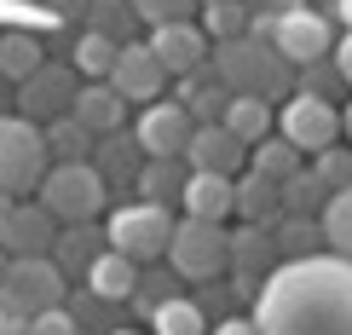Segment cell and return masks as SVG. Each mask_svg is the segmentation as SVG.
Masks as SVG:
<instances>
[{
  "label": "cell",
  "mask_w": 352,
  "mask_h": 335,
  "mask_svg": "<svg viewBox=\"0 0 352 335\" xmlns=\"http://www.w3.org/2000/svg\"><path fill=\"white\" fill-rule=\"evenodd\" d=\"M151 329H156V335H208V318H202V307H197V301L168 295L162 307L151 312Z\"/></svg>",
  "instance_id": "obj_29"
},
{
  "label": "cell",
  "mask_w": 352,
  "mask_h": 335,
  "mask_svg": "<svg viewBox=\"0 0 352 335\" xmlns=\"http://www.w3.org/2000/svg\"><path fill=\"white\" fill-rule=\"evenodd\" d=\"M214 335H260V324H248V318H219Z\"/></svg>",
  "instance_id": "obj_39"
},
{
  "label": "cell",
  "mask_w": 352,
  "mask_h": 335,
  "mask_svg": "<svg viewBox=\"0 0 352 335\" xmlns=\"http://www.w3.org/2000/svg\"><path fill=\"white\" fill-rule=\"evenodd\" d=\"M47 64V47H41V35H0V81H23L29 69Z\"/></svg>",
  "instance_id": "obj_27"
},
{
  "label": "cell",
  "mask_w": 352,
  "mask_h": 335,
  "mask_svg": "<svg viewBox=\"0 0 352 335\" xmlns=\"http://www.w3.org/2000/svg\"><path fill=\"white\" fill-rule=\"evenodd\" d=\"M29 335H81V324H76L69 307H47V312L29 318Z\"/></svg>",
  "instance_id": "obj_36"
},
{
  "label": "cell",
  "mask_w": 352,
  "mask_h": 335,
  "mask_svg": "<svg viewBox=\"0 0 352 335\" xmlns=\"http://www.w3.org/2000/svg\"><path fill=\"white\" fill-rule=\"evenodd\" d=\"M104 81L127 98V105H151V98H162L168 69H162V58L144 47V41H122V47H116V64H110V76H104Z\"/></svg>",
  "instance_id": "obj_9"
},
{
  "label": "cell",
  "mask_w": 352,
  "mask_h": 335,
  "mask_svg": "<svg viewBox=\"0 0 352 335\" xmlns=\"http://www.w3.org/2000/svg\"><path fill=\"white\" fill-rule=\"evenodd\" d=\"M81 335H87V329H81Z\"/></svg>",
  "instance_id": "obj_48"
},
{
  "label": "cell",
  "mask_w": 352,
  "mask_h": 335,
  "mask_svg": "<svg viewBox=\"0 0 352 335\" xmlns=\"http://www.w3.org/2000/svg\"><path fill=\"white\" fill-rule=\"evenodd\" d=\"M52 237H58V220L41 202H12V214L0 220V249L6 255H47L52 249Z\"/></svg>",
  "instance_id": "obj_15"
},
{
  "label": "cell",
  "mask_w": 352,
  "mask_h": 335,
  "mask_svg": "<svg viewBox=\"0 0 352 335\" xmlns=\"http://www.w3.org/2000/svg\"><path fill=\"white\" fill-rule=\"evenodd\" d=\"M329 52H335V58H329V64H335V76L352 87V29H346V41H341V47H329Z\"/></svg>",
  "instance_id": "obj_37"
},
{
  "label": "cell",
  "mask_w": 352,
  "mask_h": 335,
  "mask_svg": "<svg viewBox=\"0 0 352 335\" xmlns=\"http://www.w3.org/2000/svg\"><path fill=\"white\" fill-rule=\"evenodd\" d=\"M341 127H346V139H352V105H346V122H341Z\"/></svg>",
  "instance_id": "obj_44"
},
{
  "label": "cell",
  "mask_w": 352,
  "mask_h": 335,
  "mask_svg": "<svg viewBox=\"0 0 352 335\" xmlns=\"http://www.w3.org/2000/svg\"><path fill=\"white\" fill-rule=\"evenodd\" d=\"M272 255H277L272 226H243L237 237H231V266H226V272H237V289H243V295H254V283H266Z\"/></svg>",
  "instance_id": "obj_17"
},
{
  "label": "cell",
  "mask_w": 352,
  "mask_h": 335,
  "mask_svg": "<svg viewBox=\"0 0 352 335\" xmlns=\"http://www.w3.org/2000/svg\"><path fill=\"white\" fill-rule=\"evenodd\" d=\"M41 139H47V156L52 162H87L93 156V133L76 122V116H52V122H41Z\"/></svg>",
  "instance_id": "obj_24"
},
{
  "label": "cell",
  "mask_w": 352,
  "mask_h": 335,
  "mask_svg": "<svg viewBox=\"0 0 352 335\" xmlns=\"http://www.w3.org/2000/svg\"><path fill=\"white\" fill-rule=\"evenodd\" d=\"M64 289L69 278L58 272L52 255H6V272H0V307L6 312L35 318L47 307H64Z\"/></svg>",
  "instance_id": "obj_4"
},
{
  "label": "cell",
  "mask_w": 352,
  "mask_h": 335,
  "mask_svg": "<svg viewBox=\"0 0 352 335\" xmlns=\"http://www.w3.org/2000/svg\"><path fill=\"white\" fill-rule=\"evenodd\" d=\"M243 156H248V144L231 133L226 122H197L190 139H185V168H208V173H231V180H237Z\"/></svg>",
  "instance_id": "obj_14"
},
{
  "label": "cell",
  "mask_w": 352,
  "mask_h": 335,
  "mask_svg": "<svg viewBox=\"0 0 352 335\" xmlns=\"http://www.w3.org/2000/svg\"><path fill=\"white\" fill-rule=\"evenodd\" d=\"M116 47L122 41H110V35H98V29H87V35L76 41V76H93V81H104L110 76V64H116Z\"/></svg>",
  "instance_id": "obj_31"
},
{
  "label": "cell",
  "mask_w": 352,
  "mask_h": 335,
  "mask_svg": "<svg viewBox=\"0 0 352 335\" xmlns=\"http://www.w3.org/2000/svg\"><path fill=\"white\" fill-rule=\"evenodd\" d=\"M168 266L179 272V278H197L208 283L219 272L231 266V231L219 220H173V237H168Z\"/></svg>",
  "instance_id": "obj_5"
},
{
  "label": "cell",
  "mask_w": 352,
  "mask_h": 335,
  "mask_svg": "<svg viewBox=\"0 0 352 335\" xmlns=\"http://www.w3.org/2000/svg\"><path fill=\"white\" fill-rule=\"evenodd\" d=\"M341 23H346V29H352V0H341Z\"/></svg>",
  "instance_id": "obj_43"
},
{
  "label": "cell",
  "mask_w": 352,
  "mask_h": 335,
  "mask_svg": "<svg viewBox=\"0 0 352 335\" xmlns=\"http://www.w3.org/2000/svg\"><path fill=\"white\" fill-rule=\"evenodd\" d=\"M0 272H6V249H0Z\"/></svg>",
  "instance_id": "obj_45"
},
{
  "label": "cell",
  "mask_w": 352,
  "mask_h": 335,
  "mask_svg": "<svg viewBox=\"0 0 352 335\" xmlns=\"http://www.w3.org/2000/svg\"><path fill=\"white\" fill-rule=\"evenodd\" d=\"M248 12H266V18H283V12H295V6H306V0H243Z\"/></svg>",
  "instance_id": "obj_38"
},
{
  "label": "cell",
  "mask_w": 352,
  "mask_h": 335,
  "mask_svg": "<svg viewBox=\"0 0 352 335\" xmlns=\"http://www.w3.org/2000/svg\"><path fill=\"white\" fill-rule=\"evenodd\" d=\"M168 237H173V214L162 208V202H127V208H116L110 226H104V243L116 255L139 260V266L144 260H162Z\"/></svg>",
  "instance_id": "obj_7"
},
{
  "label": "cell",
  "mask_w": 352,
  "mask_h": 335,
  "mask_svg": "<svg viewBox=\"0 0 352 335\" xmlns=\"http://www.w3.org/2000/svg\"><path fill=\"white\" fill-rule=\"evenodd\" d=\"M324 197H329V185L318 180L312 168H295L283 185H277V208L283 214H312V208H324Z\"/></svg>",
  "instance_id": "obj_28"
},
{
  "label": "cell",
  "mask_w": 352,
  "mask_h": 335,
  "mask_svg": "<svg viewBox=\"0 0 352 335\" xmlns=\"http://www.w3.org/2000/svg\"><path fill=\"white\" fill-rule=\"evenodd\" d=\"M318 156V180H324L329 185V191H346V185H352V151H335V144H324V151H312Z\"/></svg>",
  "instance_id": "obj_34"
},
{
  "label": "cell",
  "mask_w": 352,
  "mask_h": 335,
  "mask_svg": "<svg viewBox=\"0 0 352 335\" xmlns=\"http://www.w3.org/2000/svg\"><path fill=\"white\" fill-rule=\"evenodd\" d=\"M248 156H254V173H260V180H272V185H283L289 173L300 168V151H295L283 133H277V139H272V133L254 139V151H248Z\"/></svg>",
  "instance_id": "obj_30"
},
{
  "label": "cell",
  "mask_w": 352,
  "mask_h": 335,
  "mask_svg": "<svg viewBox=\"0 0 352 335\" xmlns=\"http://www.w3.org/2000/svg\"><path fill=\"white\" fill-rule=\"evenodd\" d=\"M133 6L127 0H87V29H98V35L110 41H133Z\"/></svg>",
  "instance_id": "obj_32"
},
{
  "label": "cell",
  "mask_w": 352,
  "mask_h": 335,
  "mask_svg": "<svg viewBox=\"0 0 352 335\" xmlns=\"http://www.w3.org/2000/svg\"><path fill=\"white\" fill-rule=\"evenodd\" d=\"M47 168H52V156H47V139H41V122L0 116V191H12V197L35 191Z\"/></svg>",
  "instance_id": "obj_6"
},
{
  "label": "cell",
  "mask_w": 352,
  "mask_h": 335,
  "mask_svg": "<svg viewBox=\"0 0 352 335\" xmlns=\"http://www.w3.org/2000/svg\"><path fill=\"white\" fill-rule=\"evenodd\" d=\"M272 243H277L283 260H306V255L324 249V226H318L312 214H277L272 220Z\"/></svg>",
  "instance_id": "obj_23"
},
{
  "label": "cell",
  "mask_w": 352,
  "mask_h": 335,
  "mask_svg": "<svg viewBox=\"0 0 352 335\" xmlns=\"http://www.w3.org/2000/svg\"><path fill=\"white\" fill-rule=\"evenodd\" d=\"M127 6H133V18H144V23H173V18H190L197 0H127Z\"/></svg>",
  "instance_id": "obj_35"
},
{
  "label": "cell",
  "mask_w": 352,
  "mask_h": 335,
  "mask_svg": "<svg viewBox=\"0 0 352 335\" xmlns=\"http://www.w3.org/2000/svg\"><path fill=\"white\" fill-rule=\"evenodd\" d=\"M69 98H76V69L52 64V58L18 81V105H23L29 122H52V116H64V110H69Z\"/></svg>",
  "instance_id": "obj_11"
},
{
  "label": "cell",
  "mask_w": 352,
  "mask_h": 335,
  "mask_svg": "<svg viewBox=\"0 0 352 335\" xmlns=\"http://www.w3.org/2000/svg\"><path fill=\"white\" fill-rule=\"evenodd\" d=\"M58 18H87V0H52Z\"/></svg>",
  "instance_id": "obj_41"
},
{
  "label": "cell",
  "mask_w": 352,
  "mask_h": 335,
  "mask_svg": "<svg viewBox=\"0 0 352 335\" xmlns=\"http://www.w3.org/2000/svg\"><path fill=\"white\" fill-rule=\"evenodd\" d=\"M190 110L179 105V98H162V105H144V116H139V151L144 156H185V139H190Z\"/></svg>",
  "instance_id": "obj_12"
},
{
  "label": "cell",
  "mask_w": 352,
  "mask_h": 335,
  "mask_svg": "<svg viewBox=\"0 0 352 335\" xmlns=\"http://www.w3.org/2000/svg\"><path fill=\"white\" fill-rule=\"evenodd\" d=\"M144 47L162 58L168 76H190V69H202V58H208V35H202V23L173 18V23H151V41H144Z\"/></svg>",
  "instance_id": "obj_13"
},
{
  "label": "cell",
  "mask_w": 352,
  "mask_h": 335,
  "mask_svg": "<svg viewBox=\"0 0 352 335\" xmlns=\"http://www.w3.org/2000/svg\"><path fill=\"white\" fill-rule=\"evenodd\" d=\"M289 58L272 47V41L260 35H231L214 47V81L226 87V93H254V98H283L289 93Z\"/></svg>",
  "instance_id": "obj_2"
},
{
  "label": "cell",
  "mask_w": 352,
  "mask_h": 335,
  "mask_svg": "<svg viewBox=\"0 0 352 335\" xmlns=\"http://www.w3.org/2000/svg\"><path fill=\"white\" fill-rule=\"evenodd\" d=\"M231 214H243L248 226H272L277 214V185L260 180V173H243V180H231Z\"/></svg>",
  "instance_id": "obj_22"
},
{
  "label": "cell",
  "mask_w": 352,
  "mask_h": 335,
  "mask_svg": "<svg viewBox=\"0 0 352 335\" xmlns=\"http://www.w3.org/2000/svg\"><path fill=\"white\" fill-rule=\"evenodd\" d=\"M219 122H226L243 144H254V139L272 133V105H266V98H254V93H231L226 110H219Z\"/></svg>",
  "instance_id": "obj_25"
},
{
  "label": "cell",
  "mask_w": 352,
  "mask_h": 335,
  "mask_svg": "<svg viewBox=\"0 0 352 335\" xmlns=\"http://www.w3.org/2000/svg\"><path fill=\"white\" fill-rule=\"evenodd\" d=\"M318 226H324V249H335L341 260H352V185L346 191H329L324 208H318Z\"/></svg>",
  "instance_id": "obj_26"
},
{
  "label": "cell",
  "mask_w": 352,
  "mask_h": 335,
  "mask_svg": "<svg viewBox=\"0 0 352 335\" xmlns=\"http://www.w3.org/2000/svg\"><path fill=\"white\" fill-rule=\"evenodd\" d=\"M185 156H144L139 162V173H133V185H139V202H179V191H185Z\"/></svg>",
  "instance_id": "obj_19"
},
{
  "label": "cell",
  "mask_w": 352,
  "mask_h": 335,
  "mask_svg": "<svg viewBox=\"0 0 352 335\" xmlns=\"http://www.w3.org/2000/svg\"><path fill=\"white\" fill-rule=\"evenodd\" d=\"M0 335H29V318H18V312L0 307Z\"/></svg>",
  "instance_id": "obj_40"
},
{
  "label": "cell",
  "mask_w": 352,
  "mask_h": 335,
  "mask_svg": "<svg viewBox=\"0 0 352 335\" xmlns=\"http://www.w3.org/2000/svg\"><path fill=\"white\" fill-rule=\"evenodd\" d=\"M81 278H87V289H93L98 301H127V295H133V283H139V260H127V255L104 249L93 266L81 272Z\"/></svg>",
  "instance_id": "obj_21"
},
{
  "label": "cell",
  "mask_w": 352,
  "mask_h": 335,
  "mask_svg": "<svg viewBox=\"0 0 352 335\" xmlns=\"http://www.w3.org/2000/svg\"><path fill=\"white\" fill-rule=\"evenodd\" d=\"M116 335H127V329H116Z\"/></svg>",
  "instance_id": "obj_47"
},
{
  "label": "cell",
  "mask_w": 352,
  "mask_h": 335,
  "mask_svg": "<svg viewBox=\"0 0 352 335\" xmlns=\"http://www.w3.org/2000/svg\"><path fill=\"white\" fill-rule=\"evenodd\" d=\"M277 127H283V139L295 144L300 156H312V151H324V144L341 139V110H335L324 93H289Z\"/></svg>",
  "instance_id": "obj_8"
},
{
  "label": "cell",
  "mask_w": 352,
  "mask_h": 335,
  "mask_svg": "<svg viewBox=\"0 0 352 335\" xmlns=\"http://www.w3.org/2000/svg\"><path fill=\"white\" fill-rule=\"evenodd\" d=\"M197 6H214V0H197Z\"/></svg>",
  "instance_id": "obj_46"
},
{
  "label": "cell",
  "mask_w": 352,
  "mask_h": 335,
  "mask_svg": "<svg viewBox=\"0 0 352 335\" xmlns=\"http://www.w3.org/2000/svg\"><path fill=\"white\" fill-rule=\"evenodd\" d=\"M272 47L289 58V64H312V58H329L335 47V29L324 12H312V6H295V12H283V18L272 23Z\"/></svg>",
  "instance_id": "obj_10"
},
{
  "label": "cell",
  "mask_w": 352,
  "mask_h": 335,
  "mask_svg": "<svg viewBox=\"0 0 352 335\" xmlns=\"http://www.w3.org/2000/svg\"><path fill=\"white\" fill-rule=\"evenodd\" d=\"M104 191H110V185L98 180L93 162H52L47 173H41V185H35L41 208H47L58 226L98 220V214H104Z\"/></svg>",
  "instance_id": "obj_3"
},
{
  "label": "cell",
  "mask_w": 352,
  "mask_h": 335,
  "mask_svg": "<svg viewBox=\"0 0 352 335\" xmlns=\"http://www.w3.org/2000/svg\"><path fill=\"white\" fill-rule=\"evenodd\" d=\"M104 249L110 243H104V231H93V220H76V226H64L52 237V255H58V272H64V278L69 272H87Z\"/></svg>",
  "instance_id": "obj_20"
},
{
  "label": "cell",
  "mask_w": 352,
  "mask_h": 335,
  "mask_svg": "<svg viewBox=\"0 0 352 335\" xmlns=\"http://www.w3.org/2000/svg\"><path fill=\"white\" fill-rule=\"evenodd\" d=\"M179 208L190 214V220H219V226H226V214H231V173L190 168L185 173V191H179Z\"/></svg>",
  "instance_id": "obj_18"
},
{
  "label": "cell",
  "mask_w": 352,
  "mask_h": 335,
  "mask_svg": "<svg viewBox=\"0 0 352 335\" xmlns=\"http://www.w3.org/2000/svg\"><path fill=\"white\" fill-rule=\"evenodd\" d=\"M12 202H18V197H12V191H0V220H6V214H12Z\"/></svg>",
  "instance_id": "obj_42"
},
{
  "label": "cell",
  "mask_w": 352,
  "mask_h": 335,
  "mask_svg": "<svg viewBox=\"0 0 352 335\" xmlns=\"http://www.w3.org/2000/svg\"><path fill=\"white\" fill-rule=\"evenodd\" d=\"M260 335H352V260L306 255L266 272L254 301Z\"/></svg>",
  "instance_id": "obj_1"
},
{
  "label": "cell",
  "mask_w": 352,
  "mask_h": 335,
  "mask_svg": "<svg viewBox=\"0 0 352 335\" xmlns=\"http://www.w3.org/2000/svg\"><path fill=\"white\" fill-rule=\"evenodd\" d=\"M202 35H214V41L248 35V6L243 0H214V6H202Z\"/></svg>",
  "instance_id": "obj_33"
},
{
  "label": "cell",
  "mask_w": 352,
  "mask_h": 335,
  "mask_svg": "<svg viewBox=\"0 0 352 335\" xmlns=\"http://www.w3.org/2000/svg\"><path fill=\"white\" fill-rule=\"evenodd\" d=\"M69 116H76L93 139H104V133H116V127H122L127 98L116 93L110 81H87V87H76V98H69Z\"/></svg>",
  "instance_id": "obj_16"
}]
</instances>
